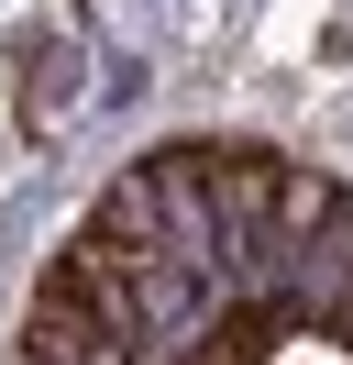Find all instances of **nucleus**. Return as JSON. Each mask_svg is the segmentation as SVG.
I'll use <instances>...</instances> for the list:
<instances>
[{
  "mask_svg": "<svg viewBox=\"0 0 353 365\" xmlns=\"http://www.w3.org/2000/svg\"><path fill=\"white\" fill-rule=\"evenodd\" d=\"M78 78H88V56L66 34H22V133H56L78 111Z\"/></svg>",
  "mask_w": 353,
  "mask_h": 365,
  "instance_id": "3",
  "label": "nucleus"
},
{
  "mask_svg": "<svg viewBox=\"0 0 353 365\" xmlns=\"http://www.w3.org/2000/svg\"><path fill=\"white\" fill-rule=\"evenodd\" d=\"M22 365H144V354H132V343L110 332L78 288L33 277V310H22Z\"/></svg>",
  "mask_w": 353,
  "mask_h": 365,
  "instance_id": "1",
  "label": "nucleus"
},
{
  "mask_svg": "<svg viewBox=\"0 0 353 365\" xmlns=\"http://www.w3.org/2000/svg\"><path fill=\"white\" fill-rule=\"evenodd\" d=\"M276 178H287L276 144H199V188H210V222H221V232H265Z\"/></svg>",
  "mask_w": 353,
  "mask_h": 365,
  "instance_id": "2",
  "label": "nucleus"
}]
</instances>
